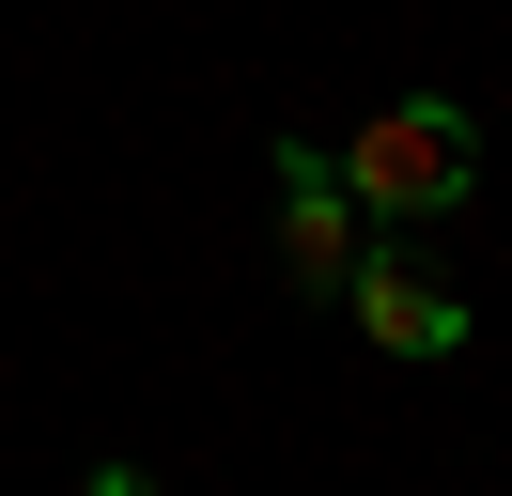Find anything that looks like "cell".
<instances>
[{
	"label": "cell",
	"mask_w": 512,
	"mask_h": 496,
	"mask_svg": "<svg viewBox=\"0 0 512 496\" xmlns=\"http://www.w3.org/2000/svg\"><path fill=\"white\" fill-rule=\"evenodd\" d=\"M342 155V186H357V217H388V233H419V217H450V202H481V124L450 109V93H388L357 140H326Z\"/></svg>",
	"instance_id": "6da1fadb"
},
{
	"label": "cell",
	"mask_w": 512,
	"mask_h": 496,
	"mask_svg": "<svg viewBox=\"0 0 512 496\" xmlns=\"http://www.w3.org/2000/svg\"><path fill=\"white\" fill-rule=\"evenodd\" d=\"M264 186H280V279H295V295H342V279H357V186H342V155L280 140Z\"/></svg>",
	"instance_id": "7a4b0ae2"
},
{
	"label": "cell",
	"mask_w": 512,
	"mask_h": 496,
	"mask_svg": "<svg viewBox=\"0 0 512 496\" xmlns=\"http://www.w3.org/2000/svg\"><path fill=\"white\" fill-rule=\"evenodd\" d=\"M342 310H357V341H373V357H404V372H435V357H466V295H450L435 264H404V248H357V279H342Z\"/></svg>",
	"instance_id": "3957f363"
},
{
	"label": "cell",
	"mask_w": 512,
	"mask_h": 496,
	"mask_svg": "<svg viewBox=\"0 0 512 496\" xmlns=\"http://www.w3.org/2000/svg\"><path fill=\"white\" fill-rule=\"evenodd\" d=\"M78 496H156V481H140V465H94V481H78Z\"/></svg>",
	"instance_id": "277c9868"
}]
</instances>
